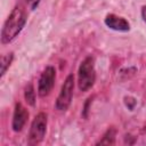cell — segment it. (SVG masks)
<instances>
[{
	"instance_id": "obj_1",
	"label": "cell",
	"mask_w": 146,
	"mask_h": 146,
	"mask_svg": "<svg viewBox=\"0 0 146 146\" xmlns=\"http://www.w3.org/2000/svg\"><path fill=\"white\" fill-rule=\"evenodd\" d=\"M26 19L27 16L24 7L22 5H16L3 23L1 30V43H10L16 36H18L26 24Z\"/></svg>"
},
{
	"instance_id": "obj_13",
	"label": "cell",
	"mask_w": 146,
	"mask_h": 146,
	"mask_svg": "<svg viewBox=\"0 0 146 146\" xmlns=\"http://www.w3.org/2000/svg\"><path fill=\"white\" fill-rule=\"evenodd\" d=\"M140 14H141V18L143 21L146 23V5L141 7V10H140Z\"/></svg>"
},
{
	"instance_id": "obj_9",
	"label": "cell",
	"mask_w": 146,
	"mask_h": 146,
	"mask_svg": "<svg viewBox=\"0 0 146 146\" xmlns=\"http://www.w3.org/2000/svg\"><path fill=\"white\" fill-rule=\"evenodd\" d=\"M13 59H14V52H8V54H6V55H3L1 57V63H0V67H1V70H0V78H2L6 74L7 70L9 68V66L13 63Z\"/></svg>"
},
{
	"instance_id": "obj_3",
	"label": "cell",
	"mask_w": 146,
	"mask_h": 146,
	"mask_svg": "<svg viewBox=\"0 0 146 146\" xmlns=\"http://www.w3.org/2000/svg\"><path fill=\"white\" fill-rule=\"evenodd\" d=\"M47 123H48V115L46 113L40 112L35 115V117L31 123L27 136L29 145H38L43 140L47 131Z\"/></svg>"
},
{
	"instance_id": "obj_10",
	"label": "cell",
	"mask_w": 146,
	"mask_h": 146,
	"mask_svg": "<svg viewBox=\"0 0 146 146\" xmlns=\"http://www.w3.org/2000/svg\"><path fill=\"white\" fill-rule=\"evenodd\" d=\"M24 97H25V100H26V103L29 105H31V106H34L35 105V92H34L33 84L31 82L25 87Z\"/></svg>"
},
{
	"instance_id": "obj_2",
	"label": "cell",
	"mask_w": 146,
	"mask_h": 146,
	"mask_svg": "<svg viewBox=\"0 0 146 146\" xmlns=\"http://www.w3.org/2000/svg\"><path fill=\"white\" fill-rule=\"evenodd\" d=\"M96 81L95 58L87 56L80 64L78 70V87L80 91H88L91 89Z\"/></svg>"
},
{
	"instance_id": "obj_8",
	"label": "cell",
	"mask_w": 146,
	"mask_h": 146,
	"mask_svg": "<svg viewBox=\"0 0 146 146\" xmlns=\"http://www.w3.org/2000/svg\"><path fill=\"white\" fill-rule=\"evenodd\" d=\"M115 137H116V129L114 127H111L103 135L102 139L96 143V145H114L115 144Z\"/></svg>"
},
{
	"instance_id": "obj_4",
	"label": "cell",
	"mask_w": 146,
	"mask_h": 146,
	"mask_svg": "<svg viewBox=\"0 0 146 146\" xmlns=\"http://www.w3.org/2000/svg\"><path fill=\"white\" fill-rule=\"evenodd\" d=\"M73 90H74V75L68 74L67 78L65 79L64 83L62 84L59 95L56 99L55 103V108L59 112H65L70 107L72 103V97H73Z\"/></svg>"
},
{
	"instance_id": "obj_5",
	"label": "cell",
	"mask_w": 146,
	"mask_h": 146,
	"mask_svg": "<svg viewBox=\"0 0 146 146\" xmlns=\"http://www.w3.org/2000/svg\"><path fill=\"white\" fill-rule=\"evenodd\" d=\"M55 80H56V70H55L54 66L49 65L42 71L41 75L39 78V81H38V95L40 97L48 96L51 92V90H52V88L55 86Z\"/></svg>"
},
{
	"instance_id": "obj_11",
	"label": "cell",
	"mask_w": 146,
	"mask_h": 146,
	"mask_svg": "<svg viewBox=\"0 0 146 146\" xmlns=\"http://www.w3.org/2000/svg\"><path fill=\"white\" fill-rule=\"evenodd\" d=\"M25 1H26L27 6H29V8L31 10H35L38 8V6L40 5V1L41 0H25Z\"/></svg>"
},
{
	"instance_id": "obj_6",
	"label": "cell",
	"mask_w": 146,
	"mask_h": 146,
	"mask_svg": "<svg viewBox=\"0 0 146 146\" xmlns=\"http://www.w3.org/2000/svg\"><path fill=\"white\" fill-rule=\"evenodd\" d=\"M27 119H29V111L22 105V103H16L14 114H13V121H11L13 130L15 132L22 131Z\"/></svg>"
},
{
	"instance_id": "obj_12",
	"label": "cell",
	"mask_w": 146,
	"mask_h": 146,
	"mask_svg": "<svg viewBox=\"0 0 146 146\" xmlns=\"http://www.w3.org/2000/svg\"><path fill=\"white\" fill-rule=\"evenodd\" d=\"M129 100H130V102H128V100L124 98V103H125L127 107H128L130 111H132V110L135 108V105L137 104V102H136V99H135L133 97H129Z\"/></svg>"
},
{
	"instance_id": "obj_7",
	"label": "cell",
	"mask_w": 146,
	"mask_h": 146,
	"mask_svg": "<svg viewBox=\"0 0 146 146\" xmlns=\"http://www.w3.org/2000/svg\"><path fill=\"white\" fill-rule=\"evenodd\" d=\"M105 25L116 32H128L130 31V23L122 16H117L115 14H107L104 18Z\"/></svg>"
}]
</instances>
